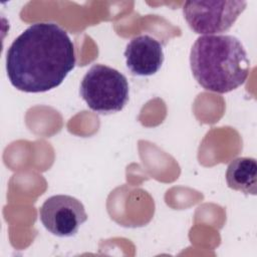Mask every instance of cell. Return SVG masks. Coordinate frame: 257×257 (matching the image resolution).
Instances as JSON below:
<instances>
[{"instance_id":"obj_1","label":"cell","mask_w":257,"mask_h":257,"mask_svg":"<svg viewBox=\"0 0 257 257\" xmlns=\"http://www.w3.org/2000/svg\"><path fill=\"white\" fill-rule=\"evenodd\" d=\"M74 45L55 23H35L14 39L6 54L11 84L24 92H45L62 83L75 66Z\"/></svg>"},{"instance_id":"obj_2","label":"cell","mask_w":257,"mask_h":257,"mask_svg":"<svg viewBox=\"0 0 257 257\" xmlns=\"http://www.w3.org/2000/svg\"><path fill=\"white\" fill-rule=\"evenodd\" d=\"M192 73L206 90L226 93L242 85L250 61L241 41L233 35H204L197 38L190 53Z\"/></svg>"},{"instance_id":"obj_3","label":"cell","mask_w":257,"mask_h":257,"mask_svg":"<svg viewBox=\"0 0 257 257\" xmlns=\"http://www.w3.org/2000/svg\"><path fill=\"white\" fill-rule=\"evenodd\" d=\"M128 83L118 70L104 64H93L80 83V96L87 106L100 114L120 111L128 101Z\"/></svg>"},{"instance_id":"obj_4","label":"cell","mask_w":257,"mask_h":257,"mask_svg":"<svg viewBox=\"0 0 257 257\" xmlns=\"http://www.w3.org/2000/svg\"><path fill=\"white\" fill-rule=\"evenodd\" d=\"M246 6V1H188L183 13L194 32L213 35L229 30Z\"/></svg>"},{"instance_id":"obj_5","label":"cell","mask_w":257,"mask_h":257,"mask_svg":"<svg viewBox=\"0 0 257 257\" xmlns=\"http://www.w3.org/2000/svg\"><path fill=\"white\" fill-rule=\"evenodd\" d=\"M39 219L44 228L57 237L74 236L87 220L83 204L68 195H55L39 208Z\"/></svg>"},{"instance_id":"obj_6","label":"cell","mask_w":257,"mask_h":257,"mask_svg":"<svg viewBox=\"0 0 257 257\" xmlns=\"http://www.w3.org/2000/svg\"><path fill=\"white\" fill-rule=\"evenodd\" d=\"M124 57L132 74L140 76L158 72L165 59L161 42L148 34L134 37L126 45Z\"/></svg>"},{"instance_id":"obj_7","label":"cell","mask_w":257,"mask_h":257,"mask_svg":"<svg viewBox=\"0 0 257 257\" xmlns=\"http://www.w3.org/2000/svg\"><path fill=\"white\" fill-rule=\"evenodd\" d=\"M226 182L229 188L246 195H256L257 163L253 158H237L227 167Z\"/></svg>"}]
</instances>
